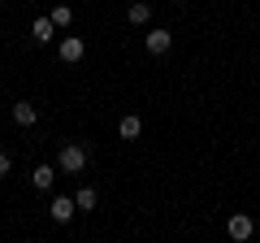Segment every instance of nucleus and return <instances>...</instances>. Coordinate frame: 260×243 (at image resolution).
<instances>
[{
	"instance_id": "nucleus-1",
	"label": "nucleus",
	"mask_w": 260,
	"mask_h": 243,
	"mask_svg": "<svg viewBox=\"0 0 260 243\" xmlns=\"http://www.w3.org/2000/svg\"><path fill=\"white\" fill-rule=\"evenodd\" d=\"M56 169H61V174H83L87 169V148L83 143H65V148L56 152Z\"/></svg>"
},
{
	"instance_id": "nucleus-2",
	"label": "nucleus",
	"mask_w": 260,
	"mask_h": 243,
	"mask_svg": "<svg viewBox=\"0 0 260 243\" xmlns=\"http://www.w3.org/2000/svg\"><path fill=\"white\" fill-rule=\"evenodd\" d=\"M225 230H230L234 243H247V239H251V217H247V213H234L230 222H225Z\"/></svg>"
},
{
	"instance_id": "nucleus-3",
	"label": "nucleus",
	"mask_w": 260,
	"mask_h": 243,
	"mask_svg": "<svg viewBox=\"0 0 260 243\" xmlns=\"http://www.w3.org/2000/svg\"><path fill=\"white\" fill-rule=\"evenodd\" d=\"M56 52H61V61H83V56H87V44H83L78 35H65Z\"/></svg>"
},
{
	"instance_id": "nucleus-4",
	"label": "nucleus",
	"mask_w": 260,
	"mask_h": 243,
	"mask_svg": "<svg viewBox=\"0 0 260 243\" xmlns=\"http://www.w3.org/2000/svg\"><path fill=\"white\" fill-rule=\"evenodd\" d=\"M48 213H52V222H70V217L78 213V204H74V196H56Z\"/></svg>"
},
{
	"instance_id": "nucleus-5",
	"label": "nucleus",
	"mask_w": 260,
	"mask_h": 243,
	"mask_svg": "<svg viewBox=\"0 0 260 243\" xmlns=\"http://www.w3.org/2000/svg\"><path fill=\"white\" fill-rule=\"evenodd\" d=\"M52 183H56V169L52 165H35V169H30V187H35V191H52Z\"/></svg>"
},
{
	"instance_id": "nucleus-6",
	"label": "nucleus",
	"mask_w": 260,
	"mask_h": 243,
	"mask_svg": "<svg viewBox=\"0 0 260 243\" xmlns=\"http://www.w3.org/2000/svg\"><path fill=\"white\" fill-rule=\"evenodd\" d=\"M169 44H174V35H169V31H160V26L148 31V52H152V56H165Z\"/></svg>"
},
{
	"instance_id": "nucleus-7",
	"label": "nucleus",
	"mask_w": 260,
	"mask_h": 243,
	"mask_svg": "<svg viewBox=\"0 0 260 243\" xmlns=\"http://www.w3.org/2000/svg\"><path fill=\"white\" fill-rule=\"evenodd\" d=\"M35 117H39V109L30 100H18L13 104V122H18V126H35Z\"/></svg>"
},
{
	"instance_id": "nucleus-8",
	"label": "nucleus",
	"mask_w": 260,
	"mask_h": 243,
	"mask_svg": "<svg viewBox=\"0 0 260 243\" xmlns=\"http://www.w3.org/2000/svg\"><path fill=\"white\" fill-rule=\"evenodd\" d=\"M52 31H56L52 18H35V22H30V39H35V44H48V39H52Z\"/></svg>"
},
{
	"instance_id": "nucleus-9",
	"label": "nucleus",
	"mask_w": 260,
	"mask_h": 243,
	"mask_svg": "<svg viewBox=\"0 0 260 243\" xmlns=\"http://www.w3.org/2000/svg\"><path fill=\"white\" fill-rule=\"evenodd\" d=\"M117 135H121V139H139V135H143V122L135 117V113H126V117L117 122Z\"/></svg>"
},
{
	"instance_id": "nucleus-10",
	"label": "nucleus",
	"mask_w": 260,
	"mask_h": 243,
	"mask_svg": "<svg viewBox=\"0 0 260 243\" xmlns=\"http://www.w3.org/2000/svg\"><path fill=\"white\" fill-rule=\"evenodd\" d=\"M74 204H78V213H91V208L100 204V191H95V187H78Z\"/></svg>"
},
{
	"instance_id": "nucleus-11",
	"label": "nucleus",
	"mask_w": 260,
	"mask_h": 243,
	"mask_svg": "<svg viewBox=\"0 0 260 243\" xmlns=\"http://www.w3.org/2000/svg\"><path fill=\"white\" fill-rule=\"evenodd\" d=\"M126 18L135 22V26H148V18H152V5H148V0H135V5L126 9Z\"/></svg>"
},
{
	"instance_id": "nucleus-12",
	"label": "nucleus",
	"mask_w": 260,
	"mask_h": 243,
	"mask_svg": "<svg viewBox=\"0 0 260 243\" xmlns=\"http://www.w3.org/2000/svg\"><path fill=\"white\" fill-rule=\"evenodd\" d=\"M48 18H52L56 26H70V22H74V9H70V5H56V9L48 13Z\"/></svg>"
},
{
	"instance_id": "nucleus-13",
	"label": "nucleus",
	"mask_w": 260,
	"mask_h": 243,
	"mask_svg": "<svg viewBox=\"0 0 260 243\" xmlns=\"http://www.w3.org/2000/svg\"><path fill=\"white\" fill-rule=\"evenodd\" d=\"M9 169H13V157H9V152H0V178L9 174Z\"/></svg>"
}]
</instances>
